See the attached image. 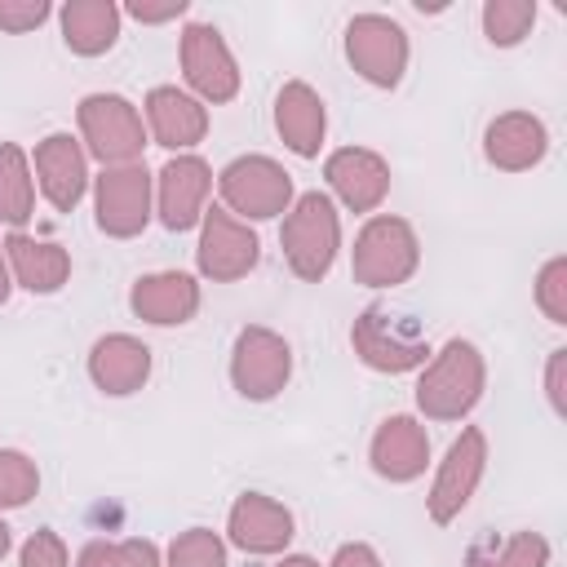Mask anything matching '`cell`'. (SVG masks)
I'll return each instance as SVG.
<instances>
[{
  "instance_id": "cell-32",
  "label": "cell",
  "mask_w": 567,
  "mask_h": 567,
  "mask_svg": "<svg viewBox=\"0 0 567 567\" xmlns=\"http://www.w3.org/2000/svg\"><path fill=\"white\" fill-rule=\"evenodd\" d=\"M18 567H71V554H66V545H62L58 532L40 527V532H31V536L22 540Z\"/></svg>"
},
{
  "instance_id": "cell-7",
  "label": "cell",
  "mask_w": 567,
  "mask_h": 567,
  "mask_svg": "<svg viewBox=\"0 0 567 567\" xmlns=\"http://www.w3.org/2000/svg\"><path fill=\"white\" fill-rule=\"evenodd\" d=\"M408 31L385 13H354L346 22V62L372 89H394L408 71Z\"/></svg>"
},
{
  "instance_id": "cell-5",
  "label": "cell",
  "mask_w": 567,
  "mask_h": 567,
  "mask_svg": "<svg viewBox=\"0 0 567 567\" xmlns=\"http://www.w3.org/2000/svg\"><path fill=\"white\" fill-rule=\"evenodd\" d=\"M75 120H80L84 155L102 159V168L137 164L142 159L146 124H142V111L128 97H120V93H89V97H80Z\"/></svg>"
},
{
  "instance_id": "cell-17",
  "label": "cell",
  "mask_w": 567,
  "mask_h": 567,
  "mask_svg": "<svg viewBox=\"0 0 567 567\" xmlns=\"http://www.w3.org/2000/svg\"><path fill=\"white\" fill-rule=\"evenodd\" d=\"M292 527H297L292 509L266 492H244L226 518V536L244 554H284L292 540Z\"/></svg>"
},
{
  "instance_id": "cell-30",
  "label": "cell",
  "mask_w": 567,
  "mask_h": 567,
  "mask_svg": "<svg viewBox=\"0 0 567 567\" xmlns=\"http://www.w3.org/2000/svg\"><path fill=\"white\" fill-rule=\"evenodd\" d=\"M168 567H226V540L208 527H190L177 532L168 545Z\"/></svg>"
},
{
  "instance_id": "cell-33",
  "label": "cell",
  "mask_w": 567,
  "mask_h": 567,
  "mask_svg": "<svg viewBox=\"0 0 567 567\" xmlns=\"http://www.w3.org/2000/svg\"><path fill=\"white\" fill-rule=\"evenodd\" d=\"M49 13H53L49 0H0V31L27 35V31H35Z\"/></svg>"
},
{
  "instance_id": "cell-28",
  "label": "cell",
  "mask_w": 567,
  "mask_h": 567,
  "mask_svg": "<svg viewBox=\"0 0 567 567\" xmlns=\"http://www.w3.org/2000/svg\"><path fill=\"white\" fill-rule=\"evenodd\" d=\"M75 567H159V549L146 536L133 540H89Z\"/></svg>"
},
{
  "instance_id": "cell-29",
  "label": "cell",
  "mask_w": 567,
  "mask_h": 567,
  "mask_svg": "<svg viewBox=\"0 0 567 567\" xmlns=\"http://www.w3.org/2000/svg\"><path fill=\"white\" fill-rule=\"evenodd\" d=\"M40 492V470L27 452L0 447V509H22Z\"/></svg>"
},
{
  "instance_id": "cell-2",
  "label": "cell",
  "mask_w": 567,
  "mask_h": 567,
  "mask_svg": "<svg viewBox=\"0 0 567 567\" xmlns=\"http://www.w3.org/2000/svg\"><path fill=\"white\" fill-rule=\"evenodd\" d=\"M279 248H284V261L297 279L319 284L341 252V217H337L332 195H323V190L297 195L292 208L284 213Z\"/></svg>"
},
{
  "instance_id": "cell-20",
  "label": "cell",
  "mask_w": 567,
  "mask_h": 567,
  "mask_svg": "<svg viewBox=\"0 0 567 567\" xmlns=\"http://www.w3.org/2000/svg\"><path fill=\"white\" fill-rule=\"evenodd\" d=\"M128 310H133L142 323H155V328L190 323L195 310H199V284H195V275H186V270H155V275H142V279L128 288Z\"/></svg>"
},
{
  "instance_id": "cell-14",
  "label": "cell",
  "mask_w": 567,
  "mask_h": 567,
  "mask_svg": "<svg viewBox=\"0 0 567 567\" xmlns=\"http://www.w3.org/2000/svg\"><path fill=\"white\" fill-rule=\"evenodd\" d=\"M35 182H40V195L58 208V213H71L84 190H89V155L80 146V137L71 133H49L35 142Z\"/></svg>"
},
{
  "instance_id": "cell-22",
  "label": "cell",
  "mask_w": 567,
  "mask_h": 567,
  "mask_svg": "<svg viewBox=\"0 0 567 567\" xmlns=\"http://www.w3.org/2000/svg\"><path fill=\"white\" fill-rule=\"evenodd\" d=\"M275 133L284 137V146L301 159H315L328 133V111L323 97L306 84V80H288L275 93Z\"/></svg>"
},
{
  "instance_id": "cell-38",
  "label": "cell",
  "mask_w": 567,
  "mask_h": 567,
  "mask_svg": "<svg viewBox=\"0 0 567 567\" xmlns=\"http://www.w3.org/2000/svg\"><path fill=\"white\" fill-rule=\"evenodd\" d=\"M275 567H319V563H315L310 554H284V558H279Z\"/></svg>"
},
{
  "instance_id": "cell-27",
  "label": "cell",
  "mask_w": 567,
  "mask_h": 567,
  "mask_svg": "<svg viewBox=\"0 0 567 567\" xmlns=\"http://www.w3.org/2000/svg\"><path fill=\"white\" fill-rule=\"evenodd\" d=\"M536 27V0H487L483 4V35L496 49H514Z\"/></svg>"
},
{
  "instance_id": "cell-26",
  "label": "cell",
  "mask_w": 567,
  "mask_h": 567,
  "mask_svg": "<svg viewBox=\"0 0 567 567\" xmlns=\"http://www.w3.org/2000/svg\"><path fill=\"white\" fill-rule=\"evenodd\" d=\"M465 567H549V540L540 532L483 536L465 549Z\"/></svg>"
},
{
  "instance_id": "cell-15",
  "label": "cell",
  "mask_w": 567,
  "mask_h": 567,
  "mask_svg": "<svg viewBox=\"0 0 567 567\" xmlns=\"http://www.w3.org/2000/svg\"><path fill=\"white\" fill-rule=\"evenodd\" d=\"M323 177L332 186V195L350 208V213H377L381 199L390 195V164L368 151V146H341L323 159Z\"/></svg>"
},
{
  "instance_id": "cell-36",
  "label": "cell",
  "mask_w": 567,
  "mask_h": 567,
  "mask_svg": "<svg viewBox=\"0 0 567 567\" xmlns=\"http://www.w3.org/2000/svg\"><path fill=\"white\" fill-rule=\"evenodd\" d=\"M328 567H381V558H377L372 545H363V540H346V545H337V554H332Z\"/></svg>"
},
{
  "instance_id": "cell-16",
  "label": "cell",
  "mask_w": 567,
  "mask_h": 567,
  "mask_svg": "<svg viewBox=\"0 0 567 567\" xmlns=\"http://www.w3.org/2000/svg\"><path fill=\"white\" fill-rule=\"evenodd\" d=\"M368 461L385 483H412L425 474L430 465V434L416 416L394 412L377 425L372 443H368Z\"/></svg>"
},
{
  "instance_id": "cell-9",
  "label": "cell",
  "mask_w": 567,
  "mask_h": 567,
  "mask_svg": "<svg viewBox=\"0 0 567 567\" xmlns=\"http://www.w3.org/2000/svg\"><path fill=\"white\" fill-rule=\"evenodd\" d=\"M483 470H487V434L478 425H465L447 443V452H443V461L434 470L430 496H425V509H430V518L439 527H447L452 518H461V509L474 501V492L483 483Z\"/></svg>"
},
{
  "instance_id": "cell-31",
  "label": "cell",
  "mask_w": 567,
  "mask_h": 567,
  "mask_svg": "<svg viewBox=\"0 0 567 567\" xmlns=\"http://www.w3.org/2000/svg\"><path fill=\"white\" fill-rule=\"evenodd\" d=\"M536 306L549 323H567V257H549L536 275Z\"/></svg>"
},
{
  "instance_id": "cell-35",
  "label": "cell",
  "mask_w": 567,
  "mask_h": 567,
  "mask_svg": "<svg viewBox=\"0 0 567 567\" xmlns=\"http://www.w3.org/2000/svg\"><path fill=\"white\" fill-rule=\"evenodd\" d=\"M120 13H128V18H137V22H146V27H159V22L182 18V13H186V0H128Z\"/></svg>"
},
{
  "instance_id": "cell-23",
  "label": "cell",
  "mask_w": 567,
  "mask_h": 567,
  "mask_svg": "<svg viewBox=\"0 0 567 567\" xmlns=\"http://www.w3.org/2000/svg\"><path fill=\"white\" fill-rule=\"evenodd\" d=\"M4 261H9V275L13 284H22L27 292H58L66 279H71V252L62 244H49V239H31L22 230H13L4 244Z\"/></svg>"
},
{
  "instance_id": "cell-3",
  "label": "cell",
  "mask_w": 567,
  "mask_h": 567,
  "mask_svg": "<svg viewBox=\"0 0 567 567\" xmlns=\"http://www.w3.org/2000/svg\"><path fill=\"white\" fill-rule=\"evenodd\" d=\"M416 266H421V244H416V230L403 217L372 213L363 221V230L354 235V248H350L354 284L399 288V284H408L416 275Z\"/></svg>"
},
{
  "instance_id": "cell-19",
  "label": "cell",
  "mask_w": 567,
  "mask_h": 567,
  "mask_svg": "<svg viewBox=\"0 0 567 567\" xmlns=\"http://www.w3.org/2000/svg\"><path fill=\"white\" fill-rule=\"evenodd\" d=\"M545 151H549V128L532 111H501L483 133V155L501 173H527L545 159Z\"/></svg>"
},
{
  "instance_id": "cell-21",
  "label": "cell",
  "mask_w": 567,
  "mask_h": 567,
  "mask_svg": "<svg viewBox=\"0 0 567 567\" xmlns=\"http://www.w3.org/2000/svg\"><path fill=\"white\" fill-rule=\"evenodd\" d=\"M151 377V346L142 337H128V332H106L93 341L89 350V381L111 394V399H124L133 390H142Z\"/></svg>"
},
{
  "instance_id": "cell-6",
  "label": "cell",
  "mask_w": 567,
  "mask_h": 567,
  "mask_svg": "<svg viewBox=\"0 0 567 567\" xmlns=\"http://www.w3.org/2000/svg\"><path fill=\"white\" fill-rule=\"evenodd\" d=\"M93 213H97V230L111 235V239L142 235L151 213H155V177H151V168L142 159L102 168L93 177Z\"/></svg>"
},
{
  "instance_id": "cell-25",
  "label": "cell",
  "mask_w": 567,
  "mask_h": 567,
  "mask_svg": "<svg viewBox=\"0 0 567 567\" xmlns=\"http://www.w3.org/2000/svg\"><path fill=\"white\" fill-rule=\"evenodd\" d=\"M35 217V182H31V159L18 142H0V221L13 230Z\"/></svg>"
},
{
  "instance_id": "cell-24",
  "label": "cell",
  "mask_w": 567,
  "mask_h": 567,
  "mask_svg": "<svg viewBox=\"0 0 567 567\" xmlns=\"http://www.w3.org/2000/svg\"><path fill=\"white\" fill-rule=\"evenodd\" d=\"M120 4L115 0H71L62 4L58 22H62V40L71 53L80 58H97L120 40Z\"/></svg>"
},
{
  "instance_id": "cell-11",
  "label": "cell",
  "mask_w": 567,
  "mask_h": 567,
  "mask_svg": "<svg viewBox=\"0 0 567 567\" xmlns=\"http://www.w3.org/2000/svg\"><path fill=\"white\" fill-rule=\"evenodd\" d=\"M177 58H182V75L190 84V97L221 106L239 93V62L213 22H186Z\"/></svg>"
},
{
  "instance_id": "cell-8",
  "label": "cell",
  "mask_w": 567,
  "mask_h": 567,
  "mask_svg": "<svg viewBox=\"0 0 567 567\" xmlns=\"http://www.w3.org/2000/svg\"><path fill=\"white\" fill-rule=\"evenodd\" d=\"M350 346H354V354H359L372 372H390V377L412 372V368H421V363L430 359L425 332H421L416 323L390 315L385 306H368V310L354 319Z\"/></svg>"
},
{
  "instance_id": "cell-12",
  "label": "cell",
  "mask_w": 567,
  "mask_h": 567,
  "mask_svg": "<svg viewBox=\"0 0 567 567\" xmlns=\"http://www.w3.org/2000/svg\"><path fill=\"white\" fill-rule=\"evenodd\" d=\"M261 257V239L248 221H239L226 208H204L199 217V244H195V266L213 284H235L244 279Z\"/></svg>"
},
{
  "instance_id": "cell-10",
  "label": "cell",
  "mask_w": 567,
  "mask_h": 567,
  "mask_svg": "<svg viewBox=\"0 0 567 567\" xmlns=\"http://www.w3.org/2000/svg\"><path fill=\"white\" fill-rule=\"evenodd\" d=\"M288 377H292V346L275 328H261V323L239 328L230 346V385L244 399L266 403L288 385Z\"/></svg>"
},
{
  "instance_id": "cell-1",
  "label": "cell",
  "mask_w": 567,
  "mask_h": 567,
  "mask_svg": "<svg viewBox=\"0 0 567 567\" xmlns=\"http://www.w3.org/2000/svg\"><path fill=\"white\" fill-rule=\"evenodd\" d=\"M487 390V363L483 350L465 337H452L439 354L421 363L416 377V412L425 421H461L478 408Z\"/></svg>"
},
{
  "instance_id": "cell-37",
  "label": "cell",
  "mask_w": 567,
  "mask_h": 567,
  "mask_svg": "<svg viewBox=\"0 0 567 567\" xmlns=\"http://www.w3.org/2000/svg\"><path fill=\"white\" fill-rule=\"evenodd\" d=\"M9 292H13V275H9V261H4V248H0V306L9 301Z\"/></svg>"
},
{
  "instance_id": "cell-34",
  "label": "cell",
  "mask_w": 567,
  "mask_h": 567,
  "mask_svg": "<svg viewBox=\"0 0 567 567\" xmlns=\"http://www.w3.org/2000/svg\"><path fill=\"white\" fill-rule=\"evenodd\" d=\"M545 399L554 408V416H567V350H549V363H545Z\"/></svg>"
},
{
  "instance_id": "cell-39",
  "label": "cell",
  "mask_w": 567,
  "mask_h": 567,
  "mask_svg": "<svg viewBox=\"0 0 567 567\" xmlns=\"http://www.w3.org/2000/svg\"><path fill=\"white\" fill-rule=\"evenodd\" d=\"M9 545H13V536H9V523H4V518H0V558H4V554H9Z\"/></svg>"
},
{
  "instance_id": "cell-4",
  "label": "cell",
  "mask_w": 567,
  "mask_h": 567,
  "mask_svg": "<svg viewBox=\"0 0 567 567\" xmlns=\"http://www.w3.org/2000/svg\"><path fill=\"white\" fill-rule=\"evenodd\" d=\"M217 190L239 221H270L292 208V173L270 155H235L217 173Z\"/></svg>"
},
{
  "instance_id": "cell-13",
  "label": "cell",
  "mask_w": 567,
  "mask_h": 567,
  "mask_svg": "<svg viewBox=\"0 0 567 567\" xmlns=\"http://www.w3.org/2000/svg\"><path fill=\"white\" fill-rule=\"evenodd\" d=\"M213 190V168L199 155H173L159 173H155V213L164 221V230H190L204 217Z\"/></svg>"
},
{
  "instance_id": "cell-18",
  "label": "cell",
  "mask_w": 567,
  "mask_h": 567,
  "mask_svg": "<svg viewBox=\"0 0 567 567\" xmlns=\"http://www.w3.org/2000/svg\"><path fill=\"white\" fill-rule=\"evenodd\" d=\"M142 106H146L151 137L159 146H168L173 155H186L208 133V106L199 97H190L186 89H177V84H155Z\"/></svg>"
}]
</instances>
